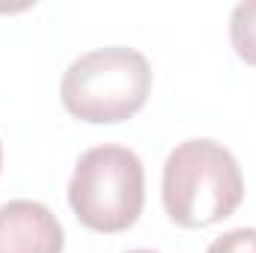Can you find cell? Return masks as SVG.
I'll list each match as a JSON object with an SVG mask.
<instances>
[{"label":"cell","instance_id":"1","mask_svg":"<svg viewBox=\"0 0 256 253\" xmlns=\"http://www.w3.org/2000/svg\"><path fill=\"white\" fill-rule=\"evenodd\" d=\"M161 196L176 226L206 230L236 214L244 200V176L226 146L185 140L167 155Z\"/></svg>","mask_w":256,"mask_h":253},{"label":"cell","instance_id":"7","mask_svg":"<svg viewBox=\"0 0 256 253\" xmlns=\"http://www.w3.org/2000/svg\"><path fill=\"white\" fill-rule=\"evenodd\" d=\"M126 253H158V250H126Z\"/></svg>","mask_w":256,"mask_h":253},{"label":"cell","instance_id":"5","mask_svg":"<svg viewBox=\"0 0 256 253\" xmlns=\"http://www.w3.org/2000/svg\"><path fill=\"white\" fill-rule=\"evenodd\" d=\"M230 42L236 54L256 68V0H244L230 15Z\"/></svg>","mask_w":256,"mask_h":253},{"label":"cell","instance_id":"8","mask_svg":"<svg viewBox=\"0 0 256 253\" xmlns=\"http://www.w3.org/2000/svg\"><path fill=\"white\" fill-rule=\"evenodd\" d=\"M0 170H3V143H0Z\"/></svg>","mask_w":256,"mask_h":253},{"label":"cell","instance_id":"6","mask_svg":"<svg viewBox=\"0 0 256 253\" xmlns=\"http://www.w3.org/2000/svg\"><path fill=\"white\" fill-rule=\"evenodd\" d=\"M206 253H256V230H250V226L232 230V232L214 238Z\"/></svg>","mask_w":256,"mask_h":253},{"label":"cell","instance_id":"2","mask_svg":"<svg viewBox=\"0 0 256 253\" xmlns=\"http://www.w3.org/2000/svg\"><path fill=\"white\" fill-rule=\"evenodd\" d=\"M152 92L149 60L126 45L96 48L66 68L60 84L63 108L80 122L114 126L143 110Z\"/></svg>","mask_w":256,"mask_h":253},{"label":"cell","instance_id":"4","mask_svg":"<svg viewBox=\"0 0 256 253\" xmlns=\"http://www.w3.org/2000/svg\"><path fill=\"white\" fill-rule=\"evenodd\" d=\"M66 232L57 214L33 200L0 206V253H63Z\"/></svg>","mask_w":256,"mask_h":253},{"label":"cell","instance_id":"3","mask_svg":"<svg viewBox=\"0 0 256 253\" xmlns=\"http://www.w3.org/2000/svg\"><path fill=\"white\" fill-rule=\"evenodd\" d=\"M146 202L143 161L128 146H96L80 155L68 179V206L74 218L92 232L131 230Z\"/></svg>","mask_w":256,"mask_h":253}]
</instances>
